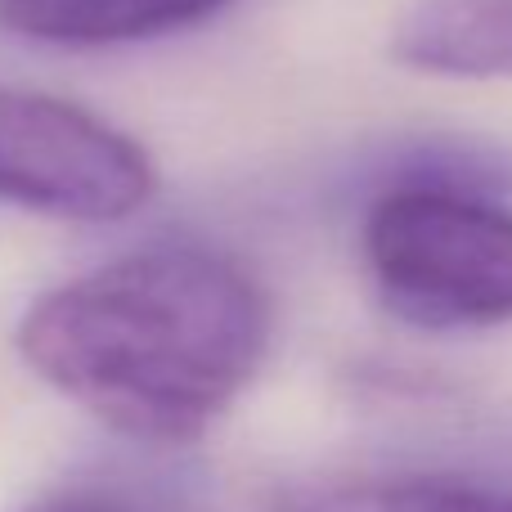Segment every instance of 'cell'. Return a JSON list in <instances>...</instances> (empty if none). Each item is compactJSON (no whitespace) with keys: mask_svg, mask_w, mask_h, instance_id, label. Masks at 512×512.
Here are the masks:
<instances>
[{"mask_svg":"<svg viewBox=\"0 0 512 512\" xmlns=\"http://www.w3.org/2000/svg\"><path fill=\"white\" fill-rule=\"evenodd\" d=\"M270 306L239 261L144 248L32 301L18 355L90 418L144 445H189L243 396Z\"/></svg>","mask_w":512,"mask_h":512,"instance_id":"obj_1","label":"cell"},{"mask_svg":"<svg viewBox=\"0 0 512 512\" xmlns=\"http://www.w3.org/2000/svg\"><path fill=\"white\" fill-rule=\"evenodd\" d=\"M360 248L382 306L409 324L512 319V212L486 189L391 180L364 216Z\"/></svg>","mask_w":512,"mask_h":512,"instance_id":"obj_2","label":"cell"},{"mask_svg":"<svg viewBox=\"0 0 512 512\" xmlns=\"http://www.w3.org/2000/svg\"><path fill=\"white\" fill-rule=\"evenodd\" d=\"M153 194V162L104 117L0 86V203L63 221H122Z\"/></svg>","mask_w":512,"mask_h":512,"instance_id":"obj_3","label":"cell"},{"mask_svg":"<svg viewBox=\"0 0 512 512\" xmlns=\"http://www.w3.org/2000/svg\"><path fill=\"white\" fill-rule=\"evenodd\" d=\"M391 54L432 77H512V0H414Z\"/></svg>","mask_w":512,"mask_h":512,"instance_id":"obj_4","label":"cell"},{"mask_svg":"<svg viewBox=\"0 0 512 512\" xmlns=\"http://www.w3.org/2000/svg\"><path fill=\"white\" fill-rule=\"evenodd\" d=\"M234 0H0V27L45 45H122L203 23Z\"/></svg>","mask_w":512,"mask_h":512,"instance_id":"obj_5","label":"cell"},{"mask_svg":"<svg viewBox=\"0 0 512 512\" xmlns=\"http://www.w3.org/2000/svg\"><path fill=\"white\" fill-rule=\"evenodd\" d=\"M270 512H512V495L459 477H337L283 486Z\"/></svg>","mask_w":512,"mask_h":512,"instance_id":"obj_6","label":"cell"},{"mask_svg":"<svg viewBox=\"0 0 512 512\" xmlns=\"http://www.w3.org/2000/svg\"><path fill=\"white\" fill-rule=\"evenodd\" d=\"M18 512H207L180 495L144 486H117V481H90V486H63L50 495L32 499Z\"/></svg>","mask_w":512,"mask_h":512,"instance_id":"obj_7","label":"cell"}]
</instances>
